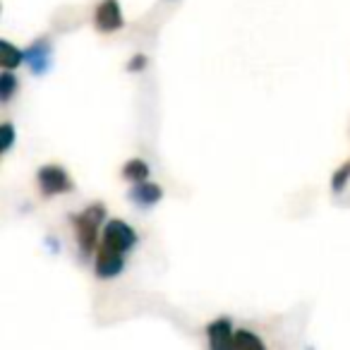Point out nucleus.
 Listing matches in <instances>:
<instances>
[{"label": "nucleus", "mask_w": 350, "mask_h": 350, "mask_svg": "<svg viewBox=\"0 0 350 350\" xmlns=\"http://www.w3.org/2000/svg\"><path fill=\"white\" fill-rule=\"evenodd\" d=\"M106 219V206L103 204H92L82 211V214L72 216L75 230H77V243L79 250H82V257H89V254L96 250V235H98V226Z\"/></svg>", "instance_id": "f257e3e1"}, {"label": "nucleus", "mask_w": 350, "mask_h": 350, "mask_svg": "<svg viewBox=\"0 0 350 350\" xmlns=\"http://www.w3.org/2000/svg\"><path fill=\"white\" fill-rule=\"evenodd\" d=\"M36 180H39V190L44 197H55V195H63V192L72 190V180H70L68 170L63 165H55L49 163L44 168H39L36 173Z\"/></svg>", "instance_id": "f03ea898"}, {"label": "nucleus", "mask_w": 350, "mask_h": 350, "mask_svg": "<svg viewBox=\"0 0 350 350\" xmlns=\"http://www.w3.org/2000/svg\"><path fill=\"white\" fill-rule=\"evenodd\" d=\"M137 243V233L125 224V221H108L106 228H103V243L106 247L118 250V252H130Z\"/></svg>", "instance_id": "7ed1b4c3"}, {"label": "nucleus", "mask_w": 350, "mask_h": 350, "mask_svg": "<svg viewBox=\"0 0 350 350\" xmlns=\"http://www.w3.org/2000/svg\"><path fill=\"white\" fill-rule=\"evenodd\" d=\"M94 27L103 34H111L125 27V17H122L120 3L118 0H101L94 12Z\"/></svg>", "instance_id": "20e7f679"}, {"label": "nucleus", "mask_w": 350, "mask_h": 350, "mask_svg": "<svg viewBox=\"0 0 350 350\" xmlns=\"http://www.w3.org/2000/svg\"><path fill=\"white\" fill-rule=\"evenodd\" d=\"M125 269V257L118 250H111L106 245L96 250V264H94V271L98 278H116L118 273Z\"/></svg>", "instance_id": "39448f33"}, {"label": "nucleus", "mask_w": 350, "mask_h": 350, "mask_svg": "<svg viewBox=\"0 0 350 350\" xmlns=\"http://www.w3.org/2000/svg\"><path fill=\"white\" fill-rule=\"evenodd\" d=\"M51 41L49 39H36L29 49L25 51V58L29 63V70L34 75H46L51 70Z\"/></svg>", "instance_id": "423d86ee"}, {"label": "nucleus", "mask_w": 350, "mask_h": 350, "mask_svg": "<svg viewBox=\"0 0 350 350\" xmlns=\"http://www.w3.org/2000/svg\"><path fill=\"white\" fill-rule=\"evenodd\" d=\"M233 324H230V319H226V317H221V319L211 321L209 326H206V338H209V345L216 350H226L233 345Z\"/></svg>", "instance_id": "0eeeda50"}, {"label": "nucleus", "mask_w": 350, "mask_h": 350, "mask_svg": "<svg viewBox=\"0 0 350 350\" xmlns=\"http://www.w3.org/2000/svg\"><path fill=\"white\" fill-rule=\"evenodd\" d=\"M130 200L135 202V204L149 209V206H156L163 200V190H161V185H156V183H146V180L137 183L130 190Z\"/></svg>", "instance_id": "6e6552de"}, {"label": "nucleus", "mask_w": 350, "mask_h": 350, "mask_svg": "<svg viewBox=\"0 0 350 350\" xmlns=\"http://www.w3.org/2000/svg\"><path fill=\"white\" fill-rule=\"evenodd\" d=\"M0 53H3V60H0V63H3V68H5V70L20 68L22 60H27V58H25V51L15 49V46H12L8 39L0 41Z\"/></svg>", "instance_id": "1a4fd4ad"}, {"label": "nucleus", "mask_w": 350, "mask_h": 350, "mask_svg": "<svg viewBox=\"0 0 350 350\" xmlns=\"http://www.w3.org/2000/svg\"><path fill=\"white\" fill-rule=\"evenodd\" d=\"M122 178L130 183H144L149 178V165L142 159H130L122 165Z\"/></svg>", "instance_id": "9d476101"}, {"label": "nucleus", "mask_w": 350, "mask_h": 350, "mask_svg": "<svg viewBox=\"0 0 350 350\" xmlns=\"http://www.w3.org/2000/svg\"><path fill=\"white\" fill-rule=\"evenodd\" d=\"M17 87H20V82H17V77L10 72V70H5V72L0 75V101L8 103L12 98V94L17 92Z\"/></svg>", "instance_id": "9b49d317"}, {"label": "nucleus", "mask_w": 350, "mask_h": 350, "mask_svg": "<svg viewBox=\"0 0 350 350\" xmlns=\"http://www.w3.org/2000/svg\"><path fill=\"white\" fill-rule=\"evenodd\" d=\"M233 345H235V348H257V350H262V348H264L262 338H257V336H254L252 331H247V329L235 331Z\"/></svg>", "instance_id": "f8f14e48"}, {"label": "nucleus", "mask_w": 350, "mask_h": 350, "mask_svg": "<svg viewBox=\"0 0 350 350\" xmlns=\"http://www.w3.org/2000/svg\"><path fill=\"white\" fill-rule=\"evenodd\" d=\"M348 180H350V161H348V163H343L334 173V180H331V190H334V192H343V187H345V183H348Z\"/></svg>", "instance_id": "ddd939ff"}, {"label": "nucleus", "mask_w": 350, "mask_h": 350, "mask_svg": "<svg viewBox=\"0 0 350 350\" xmlns=\"http://www.w3.org/2000/svg\"><path fill=\"white\" fill-rule=\"evenodd\" d=\"M12 144H15V127L10 122H5V125L0 127V151L5 154V151H10Z\"/></svg>", "instance_id": "4468645a"}, {"label": "nucleus", "mask_w": 350, "mask_h": 350, "mask_svg": "<svg viewBox=\"0 0 350 350\" xmlns=\"http://www.w3.org/2000/svg\"><path fill=\"white\" fill-rule=\"evenodd\" d=\"M144 68H146V55L144 53H137L135 58L130 60V65H127V70H130V72H142Z\"/></svg>", "instance_id": "2eb2a0df"}]
</instances>
